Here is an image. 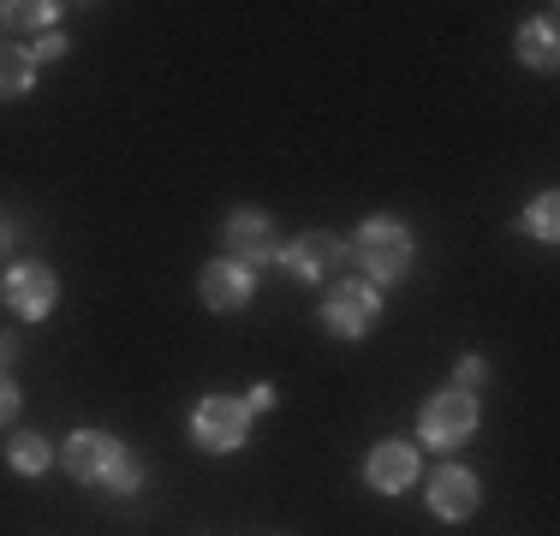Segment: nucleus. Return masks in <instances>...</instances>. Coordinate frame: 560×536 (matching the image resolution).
Instances as JSON below:
<instances>
[{
  "label": "nucleus",
  "mask_w": 560,
  "mask_h": 536,
  "mask_svg": "<svg viewBox=\"0 0 560 536\" xmlns=\"http://www.w3.org/2000/svg\"><path fill=\"white\" fill-rule=\"evenodd\" d=\"M346 250H352L358 268L370 275V287H388V280H399L411 268V233L399 221H388V214H370Z\"/></svg>",
  "instance_id": "nucleus-1"
},
{
  "label": "nucleus",
  "mask_w": 560,
  "mask_h": 536,
  "mask_svg": "<svg viewBox=\"0 0 560 536\" xmlns=\"http://www.w3.org/2000/svg\"><path fill=\"white\" fill-rule=\"evenodd\" d=\"M376 322H382V287H370V280H340L323 299V328L340 334V340H364Z\"/></svg>",
  "instance_id": "nucleus-2"
},
{
  "label": "nucleus",
  "mask_w": 560,
  "mask_h": 536,
  "mask_svg": "<svg viewBox=\"0 0 560 536\" xmlns=\"http://www.w3.org/2000/svg\"><path fill=\"white\" fill-rule=\"evenodd\" d=\"M245 435H250V406L233 394H209L191 411V441L203 453H233V447H245Z\"/></svg>",
  "instance_id": "nucleus-3"
},
{
  "label": "nucleus",
  "mask_w": 560,
  "mask_h": 536,
  "mask_svg": "<svg viewBox=\"0 0 560 536\" xmlns=\"http://www.w3.org/2000/svg\"><path fill=\"white\" fill-rule=\"evenodd\" d=\"M418 435L430 441V447H459V441H471L477 435V399L459 394V387L435 394L418 418Z\"/></svg>",
  "instance_id": "nucleus-4"
},
{
  "label": "nucleus",
  "mask_w": 560,
  "mask_h": 536,
  "mask_svg": "<svg viewBox=\"0 0 560 536\" xmlns=\"http://www.w3.org/2000/svg\"><path fill=\"white\" fill-rule=\"evenodd\" d=\"M221 245H226V263L250 268V275H257L262 263H280V238H275L269 214H257V209H238L233 221L221 226Z\"/></svg>",
  "instance_id": "nucleus-5"
},
{
  "label": "nucleus",
  "mask_w": 560,
  "mask_h": 536,
  "mask_svg": "<svg viewBox=\"0 0 560 536\" xmlns=\"http://www.w3.org/2000/svg\"><path fill=\"white\" fill-rule=\"evenodd\" d=\"M346 238H335V233H299L292 245H280V263L292 268L299 280H335L340 268H346Z\"/></svg>",
  "instance_id": "nucleus-6"
},
{
  "label": "nucleus",
  "mask_w": 560,
  "mask_h": 536,
  "mask_svg": "<svg viewBox=\"0 0 560 536\" xmlns=\"http://www.w3.org/2000/svg\"><path fill=\"white\" fill-rule=\"evenodd\" d=\"M477 501H483V482H477V471H465V465H442V471L430 477V513L447 518V525L471 518Z\"/></svg>",
  "instance_id": "nucleus-7"
},
{
  "label": "nucleus",
  "mask_w": 560,
  "mask_h": 536,
  "mask_svg": "<svg viewBox=\"0 0 560 536\" xmlns=\"http://www.w3.org/2000/svg\"><path fill=\"white\" fill-rule=\"evenodd\" d=\"M119 441L114 435H102V429H78V435H66V471H72L78 482H108V471L119 465Z\"/></svg>",
  "instance_id": "nucleus-8"
},
{
  "label": "nucleus",
  "mask_w": 560,
  "mask_h": 536,
  "mask_svg": "<svg viewBox=\"0 0 560 536\" xmlns=\"http://www.w3.org/2000/svg\"><path fill=\"white\" fill-rule=\"evenodd\" d=\"M55 299H60V280L48 275L43 263H19L7 275V304L19 316H31V322H43L48 311H55Z\"/></svg>",
  "instance_id": "nucleus-9"
},
{
  "label": "nucleus",
  "mask_w": 560,
  "mask_h": 536,
  "mask_svg": "<svg viewBox=\"0 0 560 536\" xmlns=\"http://www.w3.org/2000/svg\"><path fill=\"white\" fill-rule=\"evenodd\" d=\"M197 292H203V304L209 311H245L250 304V292H257V275H250V268H238V263H209L203 275H197Z\"/></svg>",
  "instance_id": "nucleus-10"
},
{
  "label": "nucleus",
  "mask_w": 560,
  "mask_h": 536,
  "mask_svg": "<svg viewBox=\"0 0 560 536\" xmlns=\"http://www.w3.org/2000/svg\"><path fill=\"white\" fill-rule=\"evenodd\" d=\"M364 482L376 494L411 489V482H418V447H411V441H382V447L364 459Z\"/></svg>",
  "instance_id": "nucleus-11"
},
{
  "label": "nucleus",
  "mask_w": 560,
  "mask_h": 536,
  "mask_svg": "<svg viewBox=\"0 0 560 536\" xmlns=\"http://www.w3.org/2000/svg\"><path fill=\"white\" fill-rule=\"evenodd\" d=\"M555 54H560V31H555V19H537V24H525V31H518V60H525V66L549 72Z\"/></svg>",
  "instance_id": "nucleus-12"
},
{
  "label": "nucleus",
  "mask_w": 560,
  "mask_h": 536,
  "mask_svg": "<svg viewBox=\"0 0 560 536\" xmlns=\"http://www.w3.org/2000/svg\"><path fill=\"white\" fill-rule=\"evenodd\" d=\"M7 459H12V471H19V477H43L55 453H48V435H31V429H24V435L7 441Z\"/></svg>",
  "instance_id": "nucleus-13"
},
{
  "label": "nucleus",
  "mask_w": 560,
  "mask_h": 536,
  "mask_svg": "<svg viewBox=\"0 0 560 536\" xmlns=\"http://www.w3.org/2000/svg\"><path fill=\"white\" fill-rule=\"evenodd\" d=\"M31 78H36L31 54H24V48H0V102H19L24 90H31Z\"/></svg>",
  "instance_id": "nucleus-14"
},
{
  "label": "nucleus",
  "mask_w": 560,
  "mask_h": 536,
  "mask_svg": "<svg viewBox=\"0 0 560 536\" xmlns=\"http://www.w3.org/2000/svg\"><path fill=\"white\" fill-rule=\"evenodd\" d=\"M530 233H537L542 245H555V238H560V197L555 191H542L537 203H530Z\"/></svg>",
  "instance_id": "nucleus-15"
},
{
  "label": "nucleus",
  "mask_w": 560,
  "mask_h": 536,
  "mask_svg": "<svg viewBox=\"0 0 560 536\" xmlns=\"http://www.w3.org/2000/svg\"><path fill=\"white\" fill-rule=\"evenodd\" d=\"M108 494H131V489H143V459L138 453H119V465L108 471V482H102Z\"/></svg>",
  "instance_id": "nucleus-16"
},
{
  "label": "nucleus",
  "mask_w": 560,
  "mask_h": 536,
  "mask_svg": "<svg viewBox=\"0 0 560 536\" xmlns=\"http://www.w3.org/2000/svg\"><path fill=\"white\" fill-rule=\"evenodd\" d=\"M7 12H12V24H19V31H55V19H60L55 0H48V7H43V0H36V7H7Z\"/></svg>",
  "instance_id": "nucleus-17"
},
{
  "label": "nucleus",
  "mask_w": 560,
  "mask_h": 536,
  "mask_svg": "<svg viewBox=\"0 0 560 536\" xmlns=\"http://www.w3.org/2000/svg\"><path fill=\"white\" fill-rule=\"evenodd\" d=\"M24 54H31V66H55L60 54H66V36L60 31H43V36H36V48H24Z\"/></svg>",
  "instance_id": "nucleus-18"
},
{
  "label": "nucleus",
  "mask_w": 560,
  "mask_h": 536,
  "mask_svg": "<svg viewBox=\"0 0 560 536\" xmlns=\"http://www.w3.org/2000/svg\"><path fill=\"white\" fill-rule=\"evenodd\" d=\"M483 382H489V364H483V358H459V382H453V387H459V394H477Z\"/></svg>",
  "instance_id": "nucleus-19"
},
{
  "label": "nucleus",
  "mask_w": 560,
  "mask_h": 536,
  "mask_svg": "<svg viewBox=\"0 0 560 536\" xmlns=\"http://www.w3.org/2000/svg\"><path fill=\"white\" fill-rule=\"evenodd\" d=\"M19 418V387H12V375L0 370V423H12Z\"/></svg>",
  "instance_id": "nucleus-20"
},
{
  "label": "nucleus",
  "mask_w": 560,
  "mask_h": 536,
  "mask_svg": "<svg viewBox=\"0 0 560 536\" xmlns=\"http://www.w3.org/2000/svg\"><path fill=\"white\" fill-rule=\"evenodd\" d=\"M245 406H250V411H269V406H275V387H269V382H262V387H250V399H245Z\"/></svg>",
  "instance_id": "nucleus-21"
},
{
  "label": "nucleus",
  "mask_w": 560,
  "mask_h": 536,
  "mask_svg": "<svg viewBox=\"0 0 560 536\" xmlns=\"http://www.w3.org/2000/svg\"><path fill=\"white\" fill-rule=\"evenodd\" d=\"M12 352H19V340H12V334H0V364H12Z\"/></svg>",
  "instance_id": "nucleus-22"
},
{
  "label": "nucleus",
  "mask_w": 560,
  "mask_h": 536,
  "mask_svg": "<svg viewBox=\"0 0 560 536\" xmlns=\"http://www.w3.org/2000/svg\"><path fill=\"white\" fill-rule=\"evenodd\" d=\"M7 31H12V12L0 7V48H7Z\"/></svg>",
  "instance_id": "nucleus-23"
},
{
  "label": "nucleus",
  "mask_w": 560,
  "mask_h": 536,
  "mask_svg": "<svg viewBox=\"0 0 560 536\" xmlns=\"http://www.w3.org/2000/svg\"><path fill=\"white\" fill-rule=\"evenodd\" d=\"M0 250H7V226H0Z\"/></svg>",
  "instance_id": "nucleus-24"
}]
</instances>
